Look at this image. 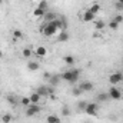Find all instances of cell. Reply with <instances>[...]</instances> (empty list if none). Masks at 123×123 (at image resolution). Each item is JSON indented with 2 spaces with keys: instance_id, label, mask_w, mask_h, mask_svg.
Returning <instances> with one entry per match:
<instances>
[{
  "instance_id": "obj_34",
  "label": "cell",
  "mask_w": 123,
  "mask_h": 123,
  "mask_svg": "<svg viewBox=\"0 0 123 123\" xmlns=\"http://www.w3.org/2000/svg\"><path fill=\"white\" fill-rule=\"evenodd\" d=\"M50 76H52V74H50L49 72H46V73H44V79H47V80H49V79H50Z\"/></svg>"
},
{
  "instance_id": "obj_30",
  "label": "cell",
  "mask_w": 123,
  "mask_h": 123,
  "mask_svg": "<svg viewBox=\"0 0 123 123\" xmlns=\"http://www.w3.org/2000/svg\"><path fill=\"white\" fill-rule=\"evenodd\" d=\"M82 93H83V92H82V90L79 89V86H77V87H74V89L72 90V94H73V96H80Z\"/></svg>"
},
{
  "instance_id": "obj_2",
  "label": "cell",
  "mask_w": 123,
  "mask_h": 123,
  "mask_svg": "<svg viewBox=\"0 0 123 123\" xmlns=\"http://www.w3.org/2000/svg\"><path fill=\"white\" fill-rule=\"evenodd\" d=\"M42 31H43V34H44V36H49V37L55 36V34H56V31H57V27H56L55 20H53V22L46 23V25L42 27Z\"/></svg>"
},
{
  "instance_id": "obj_33",
  "label": "cell",
  "mask_w": 123,
  "mask_h": 123,
  "mask_svg": "<svg viewBox=\"0 0 123 123\" xmlns=\"http://www.w3.org/2000/svg\"><path fill=\"white\" fill-rule=\"evenodd\" d=\"M116 10H123V4L122 3H119V1L116 3Z\"/></svg>"
},
{
  "instance_id": "obj_24",
  "label": "cell",
  "mask_w": 123,
  "mask_h": 123,
  "mask_svg": "<svg viewBox=\"0 0 123 123\" xmlns=\"http://www.w3.org/2000/svg\"><path fill=\"white\" fill-rule=\"evenodd\" d=\"M107 27L112 29V30H117V29H119V23H116L115 20H112V22L107 23Z\"/></svg>"
},
{
  "instance_id": "obj_1",
  "label": "cell",
  "mask_w": 123,
  "mask_h": 123,
  "mask_svg": "<svg viewBox=\"0 0 123 123\" xmlns=\"http://www.w3.org/2000/svg\"><path fill=\"white\" fill-rule=\"evenodd\" d=\"M60 76L64 82H67L70 85H74V83H77V80L80 77V70L79 69H70V70L63 72Z\"/></svg>"
},
{
  "instance_id": "obj_16",
  "label": "cell",
  "mask_w": 123,
  "mask_h": 123,
  "mask_svg": "<svg viewBox=\"0 0 123 123\" xmlns=\"http://www.w3.org/2000/svg\"><path fill=\"white\" fill-rule=\"evenodd\" d=\"M89 10H90V12H92L93 14H94V16H96V14H97V13H99V12H100V4H99V3H96V1H94V3H92V6H90V7H89Z\"/></svg>"
},
{
  "instance_id": "obj_9",
  "label": "cell",
  "mask_w": 123,
  "mask_h": 123,
  "mask_svg": "<svg viewBox=\"0 0 123 123\" xmlns=\"http://www.w3.org/2000/svg\"><path fill=\"white\" fill-rule=\"evenodd\" d=\"M62 80V76L60 74H52L50 76V79H49V85L50 86H53V87H56L57 85H59V82Z\"/></svg>"
},
{
  "instance_id": "obj_31",
  "label": "cell",
  "mask_w": 123,
  "mask_h": 123,
  "mask_svg": "<svg viewBox=\"0 0 123 123\" xmlns=\"http://www.w3.org/2000/svg\"><path fill=\"white\" fill-rule=\"evenodd\" d=\"M113 20H115L116 23H119V25H120V23L123 22V16H122V14H117V16H115V17H113Z\"/></svg>"
},
{
  "instance_id": "obj_6",
  "label": "cell",
  "mask_w": 123,
  "mask_h": 123,
  "mask_svg": "<svg viewBox=\"0 0 123 123\" xmlns=\"http://www.w3.org/2000/svg\"><path fill=\"white\" fill-rule=\"evenodd\" d=\"M97 110H99V107H97L96 103H87V106L85 109V113L87 116H97Z\"/></svg>"
},
{
  "instance_id": "obj_38",
  "label": "cell",
  "mask_w": 123,
  "mask_h": 123,
  "mask_svg": "<svg viewBox=\"0 0 123 123\" xmlns=\"http://www.w3.org/2000/svg\"><path fill=\"white\" fill-rule=\"evenodd\" d=\"M0 123H3V122H1V117H0Z\"/></svg>"
},
{
  "instance_id": "obj_23",
  "label": "cell",
  "mask_w": 123,
  "mask_h": 123,
  "mask_svg": "<svg viewBox=\"0 0 123 123\" xmlns=\"http://www.w3.org/2000/svg\"><path fill=\"white\" fill-rule=\"evenodd\" d=\"M12 119H13V116H12L10 113H6V115L1 116V122L3 123H10L12 122Z\"/></svg>"
},
{
  "instance_id": "obj_20",
  "label": "cell",
  "mask_w": 123,
  "mask_h": 123,
  "mask_svg": "<svg viewBox=\"0 0 123 123\" xmlns=\"http://www.w3.org/2000/svg\"><path fill=\"white\" fill-rule=\"evenodd\" d=\"M44 14H46V12H44V10H42V9H39V7H37V9H34V12H33V16H34V17H37V19H39V17H43Z\"/></svg>"
},
{
  "instance_id": "obj_29",
  "label": "cell",
  "mask_w": 123,
  "mask_h": 123,
  "mask_svg": "<svg viewBox=\"0 0 123 123\" xmlns=\"http://www.w3.org/2000/svg\"><path fill=\"white\" fill-rule=\"evenodd\" d=\"M13 37H14V40H16V39H22V37H23V33L20 30H14L13 31Z\"/></svg>"
},
{
  "instance_id": "obj_18",
  "label": "cell",
  "mask_w": 123,
  "mask_h": 123,
  "mask_svg": "<svg viewBox=\"0 0 123 123\" xmlns=\"http://www.w3.org/2000/svg\"><path fill=\"white\" fill-rule=\"evenodd\" d=\"M37 7L42 9V10H44V12H49V10H47V9H49V3H47V0H40L39 4H37Z\"/></svg>"
},
{
  "instance_id": "obj_21",
  "label": "cell",
  "mask_w": 123,
  "mask_h": 123,
  "mask_svg": "<svg viewBox=\"0 0 123 123\" xmlns=\"http://www.w3.org/2000/svg\"><path fill=\"white\" fill-rule=\"evenodd\" d=\"M20 103H22L25 107H29V106L31 105L30 97H29V96H25V97H22V99H20Z\"/></svg>"
},
{
  "instance_id": "obj_17",
  "label": "cell",
  "mask_w": 123,
  "mask_h": 123,
  "mask_svg": "<svg viewBox=\"0 0 123 123\" xmlns=\"http://www.w3.org/2000/svg\"><path fill=\"white\" fill-rule=\"evenodd\" d=\"M46 120H47V123H60V117L56 115H49Z\"/></svg>"
},
{
  "instance_id": "obj_39",
  "label": "cell",
  "mask_w": 123,
  "mask_h": 123,
  "mask_svg": "<svg viewBox=\"0 0 123 123\" xmlns=\"http://www.w3.org/2000/svg\"><path fill=\"white\" fill-rule=\"evenodd\" d=\"M122 82H123V80H122Z\"/></svg>"
},
{
  "instance_id": "obj_19",
  "label": "cell",
  "mask_w": 123,
  "mask_h": 123,
  "mask_svg": "<svg viewBox=\"0 0 123 123\" xmlns=\"http://www.w3.org/2000/svg\"><path fill=\"white\" fill-rule=\"evenodd\" d=\"M94 27H96V30H103L106 27V23L103 20H96L94 22Z\"/></svg>"
},
{
  "instance_id": "obj_4",
  "label": "cell",
  "mask_w": 123,
  "mask_h": 123,
  "mask_svg": "<svg viewBox=\"0 0 123 123\" xmlns=\"http://www.w3.org/2000/svg\"><path fill=\"white\" fill-rule=\"evenodd\" d=\"M109 99H112V100H120L122 99V92H120V89L119 87H116V86H112L110 89H109Z\"/></svg>"
},
{
  "instance_id": "obj_15",
  "label": "cell",
  "mask_w": 123,
  "mask_h": 123,
  "mask_svg": "<svg viewBox=\"0 0 123 123\" xmlns=\"http://www.w3.org/2000/svg\"><path fill=\"white\" fill-rule=\"evenodd\" d=\"M69 37H70V36H69V33H67V31H66V30H62L60 34H59V39H57V40H59V42H62V43H64V42H67V40H69Z\"/></svg>"
},
{
  "instance_id": "obj_13",
  "label": "cell",
  "mask_w": 123,
  "mask_h": 123,
  "mask_svg": "<svg viewBox=\"0 0 123 123\" xmlns=\"http://www.w3.org/2000/svg\"><path fill=\"white\" fill-rule=\"evenodd\" d=\"M36 92L39 93L42 97H44V96H49V87L47 86H39Z\"/></svg>"
},
{
  "instance_id": "obj_26",
  "label": "cell",
  "mask_w": 123,
  "mask_h": 123,
  "mask_svg": "<svg viewBox=\"0 0 123 123\" xmlns=\"http://www.w3.org/2000/svg\"><path fill=\"white\" fill-rule=\"evenodd\" d=\"M70 109L67 107V106H64V107H62V116H64V117H67V116H70Z\"/></svg>"
},
{
  "instance_id": "obj_3",
  "label": "cell",
  "mask_w": 123,
  "mask_h": 123,
  "mask_svg": "<svg viewBox=\"0 0 123 123\" xmlns=\"http://www.w3.org/2000/svg\"><path fill=\"white\" fill-rule=\"evenodd\" d=\"M109 83L110 85H119V83H122L123 80V72H115V73H112L110 76H109Z\"/></svg>"
},
{
  "instance_id": "obj_10",
  "label": "cell",
  "mask_w": 123,
  "mask_h": 123,
  "mask_svg": "<svg viewBox=\"0 0 123 123\" xmlns=\"http://www.w3.org/2000/svg\"><path fill=\"white\" fill-rule=\"evenodd\" d=\"M39 69H40L39 62H27V70H30V72H37Z\"/></svg>"
},
{
  "instance_id": "obj_11",
  "label": "cell",
  "mask_w": 123,
  "mask_h": 123,
  "mask_svg": "<svg viewBox=\"0 0 123 123\" xmlns=\"http://www.w3.org/2000/svg\"><path fill=\"white\" fill-rule=\"evenodd\" d=\"M43 19H44V22H46V23H49V22H53V20H56L57 17H56V14H55L53 12H46V14L43 16Z\"/></svg>"
},
{
  "instance_id": "obj_22",
  "label": "cell",
  "mask_w": 123,
  "mask_h": 123,
  "mask_svg": "<svg viewBox=\"0 0 123 123\" xmlns=\"http://www.w3.org/2000/svg\"><path fill=\"white\" fill-rule=\"evenodd\" d=\"M63 62H64L66 64H69V66H73V64H74V57H73V56H64V57H63Z\"/></svg>"
},
{
  "instance_id": "obj_37",
  "label": "cell",
  "mask_w": 123,
  "mask_h": 123,
  "mask_svg": "<svg viewBox=\"0 0 123 123\" xmlns=\"http://www.w3.org/2000/svg\"><path fill=\"white\" fill-rule=\"evenodd\" d=\"M1 3H3V0H0V4H1Z\"/></svg>"
},
{
  "instance_id": "obj_32",
  "label": "cell",
  "mask_w": 123,
  "mask_h": 123,
  "mask_svg": "<svg viewBox=\"0 0 123 123\" xmlns=\"http://www.w3.org/2000/svg\"><path fill=\"white\" fill-rule=\"evenodd\" d=\"M7 100H9V103H12V105H16V103H17V100H16L14 96H7Z\"/></svg>"
},
{
  "instance_id": "obj_7",
  "label": "cell",
  "mask_w": 123,
  "mask_h": 123,
  "mask_svg": "<svg viewBox=\"0 0 123 123\" xmlns=\"http://www.w3.org/2000/svg\"><path fill=\"white\" fill-rule=\"evenodd\" d=\"M94 19H96V16L93 14L89 9H87V10H85V12H83V14H82V20H83V22H86V23H89V22H94Z\"/></svg>"
},
{
  "instance_id": "obj_8",
  "label": "cell",
  "mask_w": 123,
  "mask_h": 123,
  "mask_svg": "<svg viewBox=\"0 0 123 123\" xmlns=\"http://www.w3.org/2000/svg\"><path fill=\"white\" fill-rule=\"evenodd\" d=\"M79 89H80L83 93L92 92V90H93V83H92V82H82V83L79 85Z\"/></svg>"
},
{
  "instance_id": "obj_25",
  "label": "cell",
  "mask_w": 123,
  "mask_h": 123,
  "mask_svg": "<svg viewBox=\"0 0 123 123\" xmlns=\"http://www.w3.org/2000/svg\"><path fill=\"white\" fill-rule=\"evenodd\" d=\"M86 106H87V102H86V100H80V102L77 103V109H79V110H82V112H85Z\"/></svg>"
},
{
  "instance_id": "obj_35",
  "label": "cell",
  "mask_w": 123,
  "mask_h": 123,
  "mask_svg": "<svg viewBox=\"0 0 123 123\" xmlns=\"http://www.w3.org/2000/svg\"><path fill=\"white\" fill-rule=\"evenodd\" d=\"M1 56H3V53H1V50H0V59H1Z\"/></svg>"
},
{
  "instance_id": "obj_5",
  "label": "cell",
  "mask_w": 123,
  "mask_h": 123,
  "mask_svg": "<svg viewBox=\"0 0 123 123\" xmlns=\"http://www.w3.org/2000/svg\"><path fill=\"white\" fill-rule=\"evenodd\" d=\"M39 113H40L39 105H33V103H31L29 107H26V116H27V117H33V116H36V115H39Z\"/></svg>"
},
{
  "instance_id": "obj_28",
  "label": "cell",
  "mask_w": 123,
  "mask_h": 123,
  "mask_svg": "<svg viewBox=\"0 0 123 123\" xmlns=\"http://www.w3.org/2000/svg\"><path fill=\"white\" fill-rule=\"evenodd\" d=\"M22 53H23V56H25V57H30V56H31V53H33V52H31V49H29V47H25Z\"/></svg>"
},
{
  "instance_id": "obj_14",
  "label": "cell",
  "mask_w": 123,
  "mask_h": 123,
  "mask_svg": "<svg viewBox=\"0 0 123 123\" xmlns=\"http://www.w3.org/2000/svg\"><path fill=\"white\" fill-rule=\"evenodd\" d=\"M36 55H37L39 57H44V56L47 55V49H46L44 46H39V47L36 49Z\"/></svg>"
},
{
  "instance_id": "obj_12",
  "label": "cell",
  "mask_w": 123,
  "mask_h": 123,
  "mask_svg": "<svg viewBox=\"0 0 123 123\" xmlns=\"http://www.w3.org/2000/svg\"><path fill=\"white\" fill-rule=\"evenodd\" d=\"M29 97H30V102L33 103V105H39V102H40V99H42V96H40V94H39L37 92L31 93Z\"/></svg>"
},
{
  "instance_id": "obj_27",
  "label": "cell",
  "mask_w": 123,
  "mask_h": 123,
  "mask_svg": "<svg viewBox=\"0 0 123 123\" xmlns=\"http://www.w3.org/2000/svg\"><path fill=\"white\" fill-rule=\"evenodd\" d=\"M109 99V94L107 93H100L99 96H97V100L99 102H105V100H107Z\"/></svg>"
},
{
  "instance_id": "obj_36",
  "label": "cell",
  "mask_w": 123,
  "mask_h": 123,
  "mask_svg": "<svg viewBox=\"0 0 123 123\" xmlns=\"http://www.w3.org/2000/svg\"><path fill=\"white\" fill-rule=\"evenodd\" d=\"M117 1H119V3H122V4H123V0H117Z\"/></svg>"
}]
</instances>
